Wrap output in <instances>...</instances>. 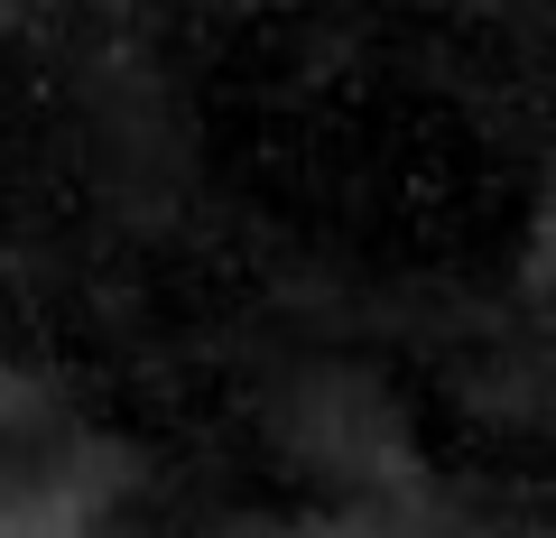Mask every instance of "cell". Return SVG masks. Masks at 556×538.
Segmentation results:
<instances>
[{
    "mask_svg": "<svg viewBox=\"0 0 556 538\" xmlns=\"http://www.w3.org/2000/svg\"><path fill=\"white\" fill-rule=\"evenodd\" d=\"M278 538H362V520H316V529H278Z\"/></svg>",
    "mask_w": 556,
    "mask_h": 538,
    "instance_id": "6da1fadb",
    "label": "cell"
}]
</instances>
